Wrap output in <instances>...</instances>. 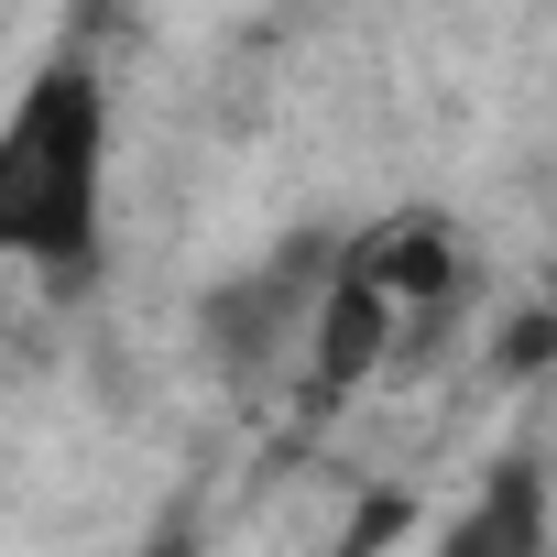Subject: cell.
I'll use <instances>...</instances> for the list:
<instances>
[{"label":"cell","instance_id":"cell-1","mask_svg":"<svg viewBox=\"0 0 557 557\" xmlns=\"http://www.w3.org/2000/svg\"><path fill=\"white\" fill-rule=\"evenodd\" d=\"M99 219H110V88L99 66H34L12 121H0V240L45 285L99 273Z\"/></svg>","mask_w":557,"mask_h":557},{"label":"cell","instance_id":"cell-2","mask_svg":"<svg viewBox=\"0 0 557 557\" xmlns=\"http://www.w3.org/2000/svg\"><path fill=\"white\" fill-rule=\"evenodd\" d=\"M448 296V230L437 219H383V230H350L339 240V273H329V307H318V350H307V383L339 394L361 383L405 318H426Z\"/></svg>","mask_w":557,"mask_h":557},{"label":"cell","instance_id":"cell-3","mask_svg":"<svg viewBox=\"0 0 557 557\" xmlns=\"http://www.w3.org/2000/svg\"><path fill=\"white\" fill-rule=\"evenodd\" d=\"M329 273H339V240H296V251H273V262H251V273H230V285L208 296V361L240 383V394H262L273 372L296 361V339L318 350V307H329Z\"/></svg>","mask_w":557,"mask_h":557},{"label":"cell","instance_id":"cell-4","mask_svg":"<svg viewBox=\"0 0 557 557\" xmlns=\"http://www.w3.org/2000/svg\"><path fill=\"white\" fill-rule=\"evenodd\" d=\"M546 470L513 448V459H492L481 470V492L448 513V535H437V557H546Z\"/></svg>","mask_w":557,"mask_h":557}]
</instances>
